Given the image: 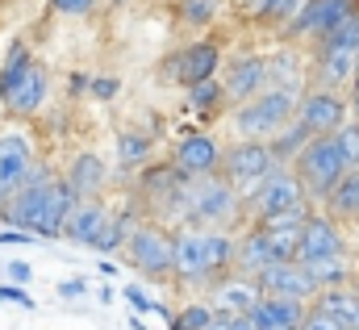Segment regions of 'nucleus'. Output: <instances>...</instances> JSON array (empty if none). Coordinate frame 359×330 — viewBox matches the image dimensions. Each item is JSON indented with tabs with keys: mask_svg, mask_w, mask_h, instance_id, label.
Segmentation results:
<instances>
[{
	"mask_svg": "<svg viewBox=\"0 0 359 330\" xmlns=\"http://www.w3.org/2000/svg\"><path fill=\"white\" fill-rule=\"evenodd\" d=\"M238 230H209V226H180L176 230V272L172 284L188 293H209L222 276L234 272Z\"/></svg>",
	"mask_w": 359,
	"mask_h": 330,
	"instance_id": "obj_1",
	"label": "nucleus"
},
{
	"mask_svg": "<svg viewBox=\"0 0 359 330\" xmlns=\"http://www.w3.org/2000/svg\"><path fill=\"white\" fill-rule=\"evenodd\" d=\"M50 100V72L34 55L29 38H13V46L0 59V109L13 121H29Z\"/></svg>",
	"mask_w": 359,
	"mask_h": 330,
	"instance_id": "obj_2",
	"label": "nucleus"
},
{
	"mask_svg": "<svg viewBox=\"0 0 359 330\" xmlns=\"http://www.w3.org/2000/svg\"><path fill=\"white\" fill-rule=\"evenodd\" d=\"M184 201H188L184 226H209V230H243L247 226L243 192L222 171H213V176H188L184 180Z\"/></svg>",
	"mask_w": 359,
	"mask_h": 330,
	"instance_id": "obj_3",
	"label": "nucleus"
},
{
	"mask_svg": "<svg viewBox=\"0 0 359 330\" xmlns=\"http://www.w3.org/2000/svg\"><path fill=\"white\" fill-rule=\"evenodd\" d=\"M355 67H359V13L309 46V84L347 92L355 84Z\"/></svg>",
	"mask_w": 359,
	"mask_h": 330,
	"instance_id": "obj_4",
	"label": "nucleus"
},
{
	"mask_svg": "<svg viewBox=\"0 0 359 330\" xmlns=\"http://www.w3.org/2000/svg\"><path fill=\"white\" fill-rule=\"evenodd\" d=\"M297 105H301L297 92H288V88H264L259 96L234 105L230 126H234L238 138H259V143H268L276 130H284V126L297 117Z\"/></svg>",
	"mask_w": 359,
	"mask_h": 330,
	"instance_id": "obj_5",
	"label": "nucleus"
},
{
	"mask_svg": "<svg viewBox=\"0 0 359 330\" xmlns=\"http://www.w3.org/2000/svg\"><path fill=\"white\" fill-rule=\"evenodd\" d=\"M121 255H126V263H130L142 280L168 284L172 272H176V230L163 226V222H155V218H147V222L130 235V243H126Z\"/></svg>",
	"mask_w": 359,
	"mask_h": 330,
	"instance_id": "obj_6",
	"label": "nucleus"
},
{
	"mask_svg": "<svg viewBox=\"0 0 359 330\" xmlns=\"http://www.w3.org/2000/svg\"><path fill=\"white\" fill-rule=\"evenodd\" d=\"M292 171H297V180L305 184L309 201L322 205V201L330 197V188L343 180L347 164H343V155H339V147H334L330 134H313V138L305 143V151L292 159Z\"/></svg>",
	"mask_w": 359,
	"mask_h": 330,
	"instance_id": "obj_7",
	"label": "nucleus"
},
{
	"mask_svg": "<svg viewBox=\"0 0 359 330\" xmlns=\"http://www.w3.org/2000/svg\"><path fill=\"white\" fill-rule=\"evenodd\" d=\"M247 205V222H268V218H280V213H292V209H305L313 205L305 184L297 180V171L288 164H276L268 171V180L243 201Z\"/></svg>",
	"mask_w": 359,
	"mask_h": 330,
	"instance_id": "obj_8",
	"label": "nucleus"
},
{
	"mask_svg": "<svg viewBox=\"0 0 359 330\" xmlns=\"http://www.w3.org/2000/svg\"><path fill=\"white\" fill-rule=\"evenodd\" d=\"M359 13V0H305L280 29L276 38L280 42H301V46H313L318 38H326L334 25H343L347 17Z\"/></svg>",
	"mask_w": 359,
	"mask_h": 330,
	"instance_id": "obj_9",
	"label": "nucleus"
},
{
	"mask_svg": "<svg viewBox=\"0 0 359 330\" xmlns=\"http://www.w3.org/2000/svg\"><path fill=\"white\" fill-rule=\"evenodd\" d=\"M226 63V51L213 42V38H196V42H184L176 46L168 59H159V80L168 84H196V80H209L217 76Z\"/></svg>",
	"mask_w": 359,
	"mask_h": 330,
	"instance_id": "obj_10",
	"label": "nucleus"
},
{
	"mask_svg": "<svg viewBox=\"0 0 359 330\" xmlns=\"http://www.w3.org/2000/svg\"><path fill=\"white\" fill-rule=\"evenodd\" d=\"M271 167H276V155H271L268 143H259V138H238V143H230L226 155H222V176L243 192V201L268 180Z\"/></svg>",
	"mask_w": 359,
	"mask_h": 330,
	"instance_id": "obj_11",
	"label": "nucleus"
},
{
	"mask_svg": "<svg viewBox=\"0 0 359 330\" xmlns=\"http://www.w3.org/2000/svg\"><path fill=\"white\" fill-rule=\"evenodd\" d=\"M217 76H222V88L230 96V109H234V105H243L268 88V55L264 51H234Z\"/></svg>",
	"mask_w": 359,
	"mask_h": 330,
	"instance_id": "obj_12",
	"label": "nucleus"
},
{
	"mask_svg": "<svg viewBox=\"0 0 359 330\" xmlns=\"http://www.w3.org/2000/svg\"><path fill=\"white\" fill-rule=\"evenodd\" d=\"M297 117H301L313 134H334V130L351 117V96H347V92H339V88L309 84V88L301 92Z\"/></svg>",
	"mask_w": 359,
	"mask_h": 330,
	"instance_id": "obj_13",
	"label": "nucleus"
},
{
	"mask_svg": "<svg viewBox=\"0 0 359 330\" xmlns=\"http://www.w3.org/2000/svg\"><path fill=\"white\" fill-rule=\"evenodd\" d=\"M222 155H226V147L217 143V134L188 130L172 147V167L180 176H213V171H222Z\"/></svg>",
	"mask_w": 359,
	"mask_h": 330,
	"instance_id": "obj_14",
	"label": "nucleus"
},
{
	"mask_svg": "<svg viewBox=\"0 0 359 330\" xmlns=\"http://www.w3.org/2000/svg\"><path fill=\"white\" fill-rule=\"evenodd\" d=\"M34 164H38V147L29 134H0V205L25 188Z\"/></svg>",
	"mask_w": 359,
	"mask_h": 330,
	"instance_id": "obj_15",
	"label": "nucleus"
},
{
	"mask_svg": "<svg viewBox=\"0 0 359 330\" xmlns=\"http://www.w3.org/2000/svg\"><path fill=\"white\" fill-rule=\"evenodd\" d=\"M347 251V230L343 222H334L322 205L305 218L301 226V247H297V259L309 263V259H326V255H343Z\"/></svg>",
	"mask_w": 359,
	"mask_h": 330,
	"instance_id": "obj_16",
	"label": "nucleus"
},
{
	"mask_svg": "<svg viewBox=\"0 0 359 330\" xmlns=\"http://www.w3.org/2000/svg\"><path fill=\"white\" fill-rule=\"evenodd\" d=\"M109 222H113V205H109L104 197H88V201H80L76 213L67 218V226H63V243L96 251L100 247V239H104V230H109Z\"/></svg>",
	"mask_w": 359,
	"mask_h": 330,
	"instance_id": "obj_17",
	"label": "nucleus"
},
{
	"mask_svg": "<svg viewBox=\"0 0 359 330\" xmlns=\"http://www.w3.org/2000/svg\"><path fill=\"white\" fill-rule=\"evenodd\" d=\"M259 289L264 293H271V297H297V301H313L322 289H318V280L305 272V263L301 259H276V263H268L259 276Z\"/></svg>",
	"mask_w": 359,
	"mask_h": 330,
	"instance_id": "obj_18",
	"label": "nucleus"
},
{
	"mask_svg": "<svg viewBox=\"0 0 359 330\" xmlns=\"http://www.w3.org/2000/svg\"><path fill=\"white\" fill-rule=\"evenodd\" d=\"M268 88H288V92L301 96L309 88V46L280 42L268 55Z\"/></svg>",
	"mask_w": 359,
	"mask_h": 330,
	"instance_id": "obj_19",
	"label": "nucleus"
},
{
	"mask_svg": "<svg viewBox=\"0 0 359 330\" xmlns=\"http://www.w3.org/2000/svg\"><path fill=\"white\" fill-rule=\"evenodd\" d=\"M205 297H209L217 310H226V314H251V310L259 305L264 289H259L255 276H247V272H230V276H222L217 284H209Z\"/></svg>",
	"mask_w": 359,
	"mask_h": 330,
	"instance_id": "obj_20",
	"label": "nucleus"
},
{
	"mask_svg": "<svg viewBox=\"0 0 359 330\" xmlns=\"http://www.w3.org/2000/svg\"><path fill=\"white\" fill-rule=\"evenodd\" d=\"M63 180L76 188L80 201H88V197H104V188L113 184L109 164H104L96 151H80V155H72V164L63 167Z\"/></svg>",
	"mask_w": 359,
	"mask_h": 330,
	"instance_id": "obj_21",
	"label": "nucleus"
},
{
	"mask_svg": "<svg viewBox=\"0 0 359 330\" xmlns=\"http://www.w3.org/2000/svg\"><path fill=\"white\" fill-rule=\"evenodd\" d=\"M305 314H309V301H297V297H271V293H264L259 305L251 310V318H255V326L259 330H301Z\"/></svg>",
	"mask_w": 359,
	"mask_h": 330,
	"instance_id": "obj_22",
	"label": "nucleus"
},
{
	"mask_svg": "<svg viewBox=\"0 0 359 330\" xmlns=\"http://www.w3.org/2000/svg\"><path fill=\"white\" fill-rule=\"evenodd\" d=\"M268 263H276V251L271 239L259 222H247L238 230V247H234V272H247V276H259Z\"/></svg>",
	"mask_w": 359,
	"mask_h": 330,
	"instance_id": "obj_23",
	"label": "nucleus"
},
{
	"mask_svg": "<svg viewBox=\"0 0 359 330\" xmlns=\"http://www.w3.org/2000/svg\"><path fill=\"white\" fill-rule=\"evenodd\" d=\"M76 205H80V197H76V188L59 176L55 184H50V192H46V213H42V226H38V239H46V243H55V239H63V226H67V218L76 213Z\"/></svg>",
	"mask_w": 359,
	"mask_h": 330,
	"instance_id": "obj_24",
	"label": "nucleus"
},
{
	"mask_svg": "<svg viewBox=\"0 0 359 330\" xmlns=\"http://www.w3.org/2000/svg\"><path fill=\"white\" fill-rule=\"evenodd\" d=\"M226 105H230V96L222 88V76H209V80H196L184 88V109L201 121H217L226 113Z\"/></svg>",
	"mask_w": 359,
	"mask_h": 330,
	"instance_id": "obj_25",
	"label": "nucleus"
},
{
	"mask_svg": "<svg viewBox=\"0 0 359 330\" xmlns=\"http://www.w3.org/2000/svg\"><path fill=\"white\" fill-rule=\"evenodd\" d=\"M322 209L343 222V226H359V167H347L343 180L330 188V197L322 201Z\"/></svg>",
	"mask_w": 359,
	"mask_h": 330,
	"instance_id": "obj_26",
	"label": "nucleus"
},
{
	"mask_svg": "<svg viewBox=\"0 0 359 330\" xmlns=\"http://www.w3.org/2000/svg\"><path fill=\"white\" fill-rule=\"evenodd\" d=\"M309 305H318V310H326V314H334L343 330H359V293L351 284H339V289H322Z\"/></svg>",
	"mask_w": 359,
	"mask_h": 330,
	"instance_id": "obj_27",
	"label": "nucleus"
},
{
	"mask_svg": "<svg viewBox=\"0 0 359 330\" xmlns=\"http://www.w3.org/2000/svg\"><path fill=\"white\" fill-rule=\"evenodd\" d=\"M301 4H305V0H238V13H243L251 25H259V29H280Z\"/></svg>",
	"mask_w": 359,
	"mask_h": 330,
	"instance_id": "obj_28",
	"label": "nucleus"
},
{
	"mask_svg": "<svg viewBox=\"0 0 359 330\" xmlns=\"http://www.w3.org/2000/svg\"><path fill=\"white\" fill-rule=\"evenodd\" d=\"M155 159V138L142 134V130H121L117 134V167L126 171H138Z\"/></svg>",
	"mask_w": 359,
	"mask_h": 330,
	"instance_id": "obj_29",
	"label": "nucleus"
},
{
	"mask_svg": "<svg viewBox=\"0 0 359 330\" xmlns=\"http://www.w3.org/2000/svg\"><path fill=\"white\" fill-rule=\"evenodd\" d=\"M309 138H313V130H309L301 117H292L284 130H276V134H271L268 147H271V155H276V164H288V167H292V159L305 151V143H309Z\"/></svg>",
	"mask_w": 359,
	"mask_h": 330,
	"instance_id": "obj_30",
	"label": "nucleus"
},
{
	"mask_svg": "<svg viewBox=\"0 0 359 330\" xmlns=\"http://www.w3.org/2000/svg\"><path fill=\"white\" fill-rule=\"evenodd\" d=\"M305 272L318 280V289H339V284H351V276H355V263H351V255L343 251V255L309 259V263H305Z\"/></svg>",
	"mask_w": 359,
	"mask_h": 330,
	"instance_id": "obj_31",
	"label": "nucleus"
},
{
	"mask_svg": "<svg viewBox=\"0 0 359 330\" xmlns=\"http://www.w3.org/2000/svg\"><path fill=\"white\" fill-rule=\"evenodd\" d=\"M176 21L192 34H205L217 21V0H176Z\"/></svg>",
	"mask_w": 359,
	"mask_h": 330,
	"instance_id": "obj_32",
	"label": "nucleus"
},
{
	"mask_svg": "<svg viewBox=\"0 0 359 330\" xmlns=\"http://www.w3.org/2000/svg\"><path fill=\"white\" fill-rule=\"evenodd\" d=\"M213 314H217V305L209 297H192L188 305H180V314L168 318V330H205L213 322Z\"/></svg>",
	"mask_w": 359,
	"mask_h": 330,
	"instance_id": "obj_33",
	"label": "nucleus"
},
{
	"mask_svg": "<svg viewBox=\"0 0 359 330\" xmlns=\"http://www.w3.org/2000/svg\"><path fill=\"white\" fill-rule=\"evenodd\" d=\"M334 147H339V155H343V164L347 167H359V117H347L334 134Z\"/></svg>",
	"mask_w": 359,
	"mask_h": 330,
	"instance_id": "obj_34",
	"label": "nucleus"
},
{
	"mask_svg": "<svg viewBox=\"0 0 359 330\" xmlns=\"http://www.w3.org/2000/svg\"><path fill=\"white\" fill-rule=\"evenodd\" d=\"M121 301H126V305H130L134 314H159L163 322L172 318V310H168V305H159V301H151L142 284H121Z\"/></svg>",
	"mask_w": 359,
	"mask_h": 330,
	"instance_id": "obj_35",
	"label": "nucleus"
},
{
	"mask_svg": "<svg viewBox=\"0 0 359 330\" xmlns=\"http://www.w3.org/2000/svg\"><path fill=\"white\" fill-rule=\"evenodd\" d=\"M46 8L55 17H92L100 8V0H46Z\"/></svg>",
	"mask_w": 359,
	"mask_h": 330,
	"instance_id": "obj_36",
	"label": "nucleus"
},
{
	"mask_svg": "<svg viewBox=\"0 0 359 330\" xmlns=\"http://www.w3.org/2000/svg\"><path fill=\"white\" fill-rule=\"evenodd\" d=\"M117 92H121V80L109 76V72H96V76L88 80V96L92 100H113Z\"/></svg>",
	"mask_w": 359,
	"mask_h": 330,
	"instance_id": "obj_37",
	"label": "nucleus"
},
{
	"mask_svg": "<svg viewBox=\"0 0 359 330\" xmlns=\"http://www.w3.org/2000/svg\"><path fill=\"white\" fill-rule=\"evenodd\" d=\"M0 301H8V305H21V310H38V301L29 297V289L25 284H0Z\"/></svg>",
	"mask_w": 359,
	"mask_h": 330,
	"instance_id": "obj_38",
	"label": "nucleus"
},
{
	"mask_svg": "<svg viewBox=\"0 0 359 330\" xmlns=\"http://www.w3.org/2000/svg\"><path fill=\"white\" fill-rule=\"evenodd\" d=\"M301 330H343V322H339L334 314H326V310L309 305V314H305V322H301Z\"/></svg>",
	"mask_w": 359,
	"mask_h": 330,
	"instance_id": "obj_39",
	"label": "nucleus"
},
{
	"mask_svg": "<svg viewBox=\"0 0 359 330\" xmlns=\"http://www.w3.org/2000/svg\"><path fill=\"white\" fill-rule=\"evenodd\" d=\"M29 243H38V235H29L21 226H4L0 230V247H29Z\"/></svg>",
	"mask_w": 359,
	"mask_h": 330,
	"instance_id": "obj_40",
	"label": "nucleus"
},
{
	"mask_svg": "<svg viewBox=\"0 0 359 330\" xmlns=\"http://www.w3.org/2000/svg\"><path fill=\"white\" fill-rule=\"evenodd\" d=\"M88 80H92V72H67V100L88 96Z\"/></svg>",
	"mask_w": 359,
	"mask_h": 330,
	"instance_id": "obj_41",
	"label": "nucleus"
},
{
	"mask_svg": "<svg viewBox=\"0 0 359 330\" xmlns=\"http://www.w3.org/2000/svg\"><path fill=\"white\" fill-rule=\"evenodd\" d=\"M4 272H8V280H13V284H29V280H34L29 263H21V259H8V263H4Z\"/></svg>",
	"mask_w": 359,
	"mask_h": 330,
	"instance_id": "obj_42",
	"label": "nucleus"
},
{
	"mask_svg": "<svg viewBox=\"0 0 359 330\" xmlns=\"http://www.w3.org/2000/svg\"><path fill=\"white\" fill-rule=\"evenodd\" d=\"M59 297H67V301L88 297V280H80V276H76V280H63V284H59Z\"/></svg>",
	"mask_w": 359,
	"mask_h": 330,
	"instance_id": "obj_43",
	"label": "nucleus"
},
{
	"mask_svg": "<svg viewBox=\"0 0 359 330\" xmlns=\"http://www.w3.org/2000/svg\"><path fill=\"white\" fill-rule=\"evenodd\" d=\"M230 330H259L251 314H230Z\"/></svg>",
	"mask_w": 359,
	"mask_h": 330,
	"instance_id": "obj_44",
	"label": "nucleus"
},
{
	"mask_svg": "<svg viewBox=\"0 0 359 330\" xmlns=\"http://www.w3.org/2000/svg\"><path fill=\"white\" fill-rule=\"evenodd\" d=\"M96 276L113 280V276H117V263H113V259H100V263H96Z\"/></svg>",
	"mask_w": 359,
	"mask_h": 330,
	"instance_id": "obj_45",
	"label": "nucleus"
},
{
	"mask_svg": "<svg viewBox=\"0 0 359 330\" xmlns=\"http://www.w3.org/2000/svg\"><path fill=\"white\" fill-rule=\"evenodd\" d=\"M205 330H230V314H226V310H217V314H213V322H209Z\"/></svg>",
	"mask_w": 359,
	"mask_h": 330,
	"instance_id": "obj_46",
	"label": "nucleus"
},
{
	"mask_svg": "<svg viewBox=\"0 0 359 330\" xmlns=\"http://www.w3.org/2000/svg\"><path fill=\"white\" fill-rule=\"evenodd\" d=\"M126 4H130V0H109V8H126Z\"/></svg>",
	"mask_w": 359,
	"mask_h": 330,
	"instance_id": "obj_47",
	"label": "nucleus"
},
{
	"mask_svg": "<svg viewBox=\"0 0 359 330\" xmlns=\"http://www.w3.org/2000/svg\"><path fill=\"white\" fill-rule=\"evenodd\" d=\"M351 289H355V293H359V268H355V276H351Z\"/></svg>",
	"mask_w": 359,
	"mask_h": 330,
	"instance_id": "obj_48",
	"label": "nucleus"
},
{
	"mask_svg": "<svg viewBox=\"0 0 359 330\" xmlns=\"http://www.w3.org/2000/svg\"><path fill=\"white\" fill-rule=\"evenodd\" d=\"M355 80H359V67H355Z\"/></svg>",
	"mask_w": 359,
	"mask_h": 330,
	"instance_id": "obj_49",
	"label": "nucleus"
}]
</instances>
